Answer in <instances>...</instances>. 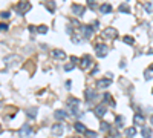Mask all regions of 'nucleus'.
<instances>
[{
  "label": "nucleus",
  "instance_id": "obj_40",
  "mask_svg": "<svg viewBox=\"0 0 153 138\" xmlns=\"http://www.w3.org/2000/svg\"><path fill=\"white\" fill-rule=\"evenodd\" d=\"M96 72H98V66H95V68H94V71H92V75H95Z\"/></svg>",
  "mask_w": 153,
  "mask_h": 138
},
{
  "label": "nucleus",
  "instance_id": "obj_16",
  "mask_svg": "<svg viewBox=\"0 0 153 138\" xmlns=\"http://www.w3.org/2000/svg\"><path fill=\"white\" fill-rule=\"evenodd\" d=\"M74 129H75L78 134H84V132H86V126H84L83 123H80V121L74 123Z\"/></svg>",
  "mask_w": 153,
  "mask_h": 138
},
{
  "label": "nucleus",
  "instance_id": "obj_28",
  "mask_svg": "<svg viewBox=\"0 0 153 138\" xmlns=\"http://www.w3.org/2000/svg\"><path fill=\"white\" fill-rule=\"evenodd\" d=\"M46 9H48L49 12H54V11H55V3H54V2L46 3Z\"/></svg>",
  "mask_w": 153,
  "mask_h": 138
},
{
  "label": "nucleus",
  "instance_id": "obj_2",
  "mask_svg": "<svg viewBox=\"0 0 153 138\" xmlns=\"http://www.w3.org/2000/svg\"><path fill=\"white\" fill-rule=\"evenodd\" d=\"M95 52H96V57L103 58L109 54V46L104 43H98V45H95Z\"/></svg>",
  "mask_w": 153,
  "mask_h": 138
},
{
  "label": "nucleus",
  "instance_id": "obj_23",
  "mask_svg": "<svg viewBox=\"0 0 153 138\" xmlns=\"http://www.w3.org/2000/svg\"><path fill=\"white\" fill-rule=\"evenodd\" d=\"M123 42L127 43V45H135V39H133V37H130V35H124L123 37Z\"/></svg>",
  "mask_w": 153,
  "mask_h": 138
},
{
  "label": "nucleus",
  "instance_id": "obj_27",
  "mask_svg": "<svg viewBox=\"0 0 153 138\" xmlns=\"http://www.w3.org/2000/svg\"><path fill=\"white\" fill-rule=\"evenodd\" d=\"M83 40H81V37H80L78 34H75V35H72V43H75V45H80Z\"/></svg>",
  "mask_w": 153,
  "mask_h": 138
},
{
  "label": "nucleus",
  "instance_id": "obj_30",
  "mask_svg": "<svg viewBox=\"0 0 153 138\" xmlns=\"http://www.w3.org/2000/svg\"><path fill=\"white\" fill-rule=\"evenodd\" d=\"M84 135H86V137H89V138H95V137H96V132H94V131H89V129H86Z\"/></svg>",
  "mask_w": 153,
  "mask_h": 138
},
{
  "label": "nucleus",
  "instance_id": "obj_20",
  "mask_svg": "<svg viewBox=\"0 0 153 138\" xmlns=\"http://www.w3.org/2000/svg\"><path fill=\"white\" fill-rule=\"evenodd\" d=\"M26 115H28L29 118H35L37 117V107H29L28 110H26Z\"/></svg>",
  "mask_w": 153,
  "mask_h": 138
},
{
  "label": "nucleus",
  "instance_id": "obj_22",
  "mask_svg": "<svg viewBox=\"0 0 153 138\" xmlns=\"http://www.w3.org/2000/svg\"><path fill=\"white\" fill-rule=\"evenodd\" d=\"M104 100H106V101H107V103H109L112 107H115V104H116V103L113 101V97H112L110 94H107V92H106V94H104Z\"/></svg>",
  "mask_w": 153,
  "mask_h": 138
},
{
  "label": "nucleus",
  "instance_id": "obj_36",
  "mask_svg": "<svg viewBox=\"0 0 153 138\" xmlns=\"http://www.w3.org/2000/svg\"><path fill=\"white\" fill-rule=\"evenodd\" d=\"M87 5L91 6V8H96V5H95V0H89V2H87Z\"/></svg>",
  "mask_w": 153,
  "mask_h": 138
},
{
  "label": "nucleus",
  "instance_id": "obj_19",
  "mask_svg": "<svg viewBox=\"0 0 153 138\" xmlns=\"http://www.w3.org/2000/svg\"><path fill=\"white\" fill-rule=\"evenodd\" d=\"M135 135H136V127H127L125 129V137H129V138H133Z\"/></svg>",
  "mask_w": 153,
  "mask_h": 138
},
{
  "label": "nucleus",
  "instance_id": "obj_3",
  "mask_svg": "<svg viewBox=\"0 0 153 138\" xmlns=\"http://www.w3.org/2000/svg\"><path fill=\"white\" fill-rule=\"evenodd\" d=\"M66 104H67V107L70 109V112L72 114H78V110H77V107L80 106V100L78 98H75V97H69L67 98V101H66Z\"/></svg>",
  "mask_w": 153,
  "mask_h": 138
},
{
  "label": "nucleus",
  "instance_id": "obj_21",
  "mask_svg": "<svg viewBox=\"0 0 153 138\" xmlns=\"http://www.w3.org/2000/svg\"><path fill=\"white\" fill-rule=\"evenodd\" d=\"M144 77H146V80L153 78V64H150V68L146 69V72H144Z\"/></svg>",
  "mask_w": 153,
  "mask_h": 138
},
{
  "label": "nucleus",
  "instance_id": "obj_25",
  "mask_svg": "<svg viewBox=\"0 0 153 138\" xmlns=\"http://www.w3.org/2000/svg\"><path fill=\"white\" fill-rule=\"evenodd\" d=\"M37 32H38V34H46V32H48V26H46V25L37 26Z\"/></svg>",
  "mask_w": 153,
  "mask_h": 138
},
{
  "label": "nucleus",
  "instance_id": "obj_33",
  "mask_svg": "<svg viewBox=\"0 0 153 138\" xmlns=\"http://www.w3.org/2000/svg\"><path fill=\"white\" fill-rule=\"evenodd\" d=\"M75 68V64H72V63H67V64H65V71H72V69H74Z\"/></svg>",
  "mask_w": 153,
  "mask_h": 138
},
{
  "label": "nucleus",
  "instance_id": "obj_26",
  "mask_svg": "<svg viewBox=\"0 0 153 138\" xmlns=\"http://www.w3.org/2000/svg\"><path fill=\"white\" fill-rule=\"evenodd\" d=\"M115 124H116V127H123V124H124V118H123L121 115H118V117H116V120H115Z\"/></svg>",
  "mask_w": 153,
  "mask_h": 138
},
{
  "label": "nucleus",
  "instance_id": "obj_43",
  "mask_svg": "<svg viewBox=\"0 0 153 138\" xmlns=\"http://www.w3.org/2000/svg\"><path fill=\"white\" fill-rule=\"evenodd\" d=\"M0 132H2V124H0Z\"/></svg>",
  "mask_w": 153,
  "mask_h": 138
},
{
  "label": "nucleus",
  "instance_id": "obj_4",
  "mask_svg": "<svg viewBox=\"0 0 153 138\" xmlns=\"http://www.w3.org/2000/svg\"><path fill=\"white\" fill-rule=\"evenodd\" d=\"M19 135H20V138H32L34 137V131L31 129L29 124H23L20 127V131H19Z\"/></svg>",
  "mask_w": 153,
  "mask_h": 138
},
{
  "label": "nucleus",
  "instance_id": "obj_7",
  "mask_svg": "<svg viewBox=\"0 0 153 138\" xmlns=\"http://www.w3.org/2000/svg\"><path fill=\"white\" fill-rule=\"evenodd\" d=\"M80 31H81V35L84 39H91L92 34H94V29H92L91 25H81L80 26Z\"/></svg>",
  "mask_w": 153,
  "mask_h": 138
},
{
  "label": "nucleus",
  "instance_id": "obj_24",
  "mask_svg": "<svg viewBox=\"0 0 153 138\" xmlns=\"http://www.w3.org/2000/svg\"><path fill=\"white\" fill-rule=\"evenodd\" d=\"M120 11H121V12H125V14H129V12H130V8H129L127 3H123V5H120Z\"/></svg>",
  "mask_w": 153,
  "mask_h": 138
},
{
  "label": "nucleus",
  "instance_id": "obj_42",
  "mask_svg": "<svg viewBox=\"0 0 153 138\" xmlns=\"http://www.w3.org/2000/svg\"><path fill=\"white\" fill-rule=\"evenodd\" d=\"M70 138H81V137H70Z\"/></svg>",
  "mask_w": 153,
  "mask_h": 138
},
{
  "label": "nucleus",
  "instance_id": "obj_32",
  "mask_svg": "<svg viewBox=\"0 0 153 138\" xmlns=\"http://www.w3.org/2000/svg\"><path fill=\"white\" fill-rule=\"evenodd\" d=\"M8 29H9V25L8 23H5V22L0 23V31H8Z\"/></svg>",
  "mask_w": 153,
  "mask_h": 138
},
{
  "label": "nucleus",
  "instance_id": "obj_6",
  "mask_svg": "<svg viewBox=\"0 0 153 138\" xmlns=\"http://www.w3.org/2000/svg\"><path fill=\"white\" fill-rule=\"evenodd\" d=\"M103 37L104 39H109V40H115L116 37H118V31H116L115 28H106L103 31Z\"/></svg>",
  "mask_w": 153,
  "mask_h": 138
},
{
  "label": "nucleus",
  "instance_id": "obj_37",
  "mask_svg": "<svg viewBox=\"0 0 153 138\" xmlns=\"http://www.w3.org/2000/svg\"><path fill=\"white\" fill-rule=\"evenodd\" d=\"M110 134L113 135V138H116V137H118V131H115V129H110Z\"/></svg>",
  "mask_w": 153,
  "mask_h": 138
},
{
  "label": "nucleus",
  "instance_id": "obj_8",
  "mask_svg": "<svg viewBox=\"0 0 153 138\" xmlns=\"http://www.w3.org/2000/svg\"><path fill=\"white\" fill-rule=\"evenodd\" d=\"M31 3L29 2H19L17 3V11H19L20 14H26L28 11H31Z\"/></svg>",
  "mask_w": 153,
  "mask_h": 138
},
{
  "label": "nucleus",
  "instance_id": "obj_38",
  "mask_svg": "<svg viewBox=\"0 0 153 138\" xmlns=\"http://www.w3.org/2000/svg\"><path fill=\"white\" fill-rule=\"evenodd\" d=\"M72 25H75V26H81V25H80V22L78 20H74V18H72V22H70Z\"/></svg>",
  "mask_w": 153,
  "mask_h": 138
},
{
  "label": "nucleus",
  "instance_id": "obj_13",
  "mask_svg": "<svg viewBox=\"0 0 153 138\" xmlns=\"http://www.w3.org/2000/svg\"><path fill=\"white\" fill-rule=\"evenodd\" d=\"M133 123L136 126H144V123H146V118H144L142 114H135L133 115Z\"/></svg>",
  "mask_w": 153,
  "mask_h": 138
},
{
  "label": "nucleus",
  "instance_id": "obj_31",
  "mask_svg": "<svg viewBox=\"0 0 153 138\" xmlns=\"http://www.w3.org/2000/svg\"><path fill=\"white\" fill-rule=\"evenodd\" d=\"M144 8H146V11H147V12H152V11H153V2L146 3V5H144Z\"/></svg>",
  "mask_w": 153,
  "mask_h": 138
},
{
  "label": "nucleus",
  "instance_id": "obj_14",
  "mask_svg": "<svg viewBox=\"0 0 153 138\" xmlns=\"http://www.w3.org/2000/svg\"><path fill=\"white\" fill-rule=\"evenodd\" d=\"M100 12L101 14H110L112 12V5L110 3H101L100 5Z\"/></svg>",
  "mask_w": 153,
  "mask_h": 138
},
{
  "label": "nucleus",
  "instance_id": "obj_12",
  "mask_svg": "<svg viewBox=\"0 0 153 138\" xmlns=\"http://www.w3.org/2000/svg\"><path fill=\"white\" fill-rule=\"evenodd\" d=\"M110 83H112V80H110V78H100V80L96 81V88H101V89L109 88V86H110Z\"/></svg>",
  "mask_w": 153,
  "mask_h": 138
},
{
  "label": "nucleus",
  "instance_id": "obj_44",
  "mask_svg": "<svg viewBox=\"0 0 153 138\" xmlns=\"http://www.w3.org/2000/svg\"><path fill=\"white\" fill-rule=\"evenodd\" d=\"M152 94H153V89H152Z\"/></svg>",
  "mask_w": 153,
  "mask_h": 138
},
{
  "label": "nucleus",
  "instance_id": "obj_41",
  "mask_svg": "<svg viewBox=\"0 0 153 138\" xmlns=\"http://www.w3.org/2000/svg\"><path fill=\"white\" fill-rule=\"evenodd\" d=\"M150 123H152V124H153V115H152V117H150Z\"/></svg>",
  "mask_w": 153,
  "mask_h": 138
},
{
  "label": "nucleus",
  "instance_id": "obj_34",
  "mask_svg": "<svg viewBox=\"0 0 153 138\" xmlns=\"http://www.w3.org/2000/svg\"><path fill=\"white\" fill-rule=\"evenodd\" d=\"M78 61H80V58H77L75 55H72V57H70V63H72V64H77Z\"/></svg>",
  "mask_w": 153,
  "mask_h": 138
},
{
  "label": "nucleus",
  "instance_id": "obj_10",
  "mask_svg": "<svg viewBox=\"0 0 153 138\" xmlns=\"http://www.w3.org/2000/svg\"><path fill=\"white\" fill-rule=\"evenodd\" d=\"M51 55L54 58H57V60H65L67 55H66V52L63 51V49H52L51 51Z\"/></svg>",
  "mask_w": 153,
  "mask_h": 138
},
{
  "label": "nucleus",
  "instance_id": "obj_29",
  "mask_svg": "<svg viewBox=\"0 0 153 138\" xmlns=\"http://www.w3.org/2000/svg\"><path fill=\"white\" fill-rule=\"evenodd\" d=\"M110 129H112V126L107 123V121H103V123H101V131H110Z\"/></svg>",
  "mask_w": 153,
  "mask_h": 138
},
{
  "label": "nucleus",
  "instance_id": "obj_39",
  "mask_svg": "<svg viewBox=\"0 0 153 138\" xmlns=\"http://www.w3.org/2000/svg\"><path fill=\"white\" fill-rule=\"evenodd\" d=\"M96 28H100V22H95L94 26H92V29H96Z\"/></svg>",
  "mask_w": 153,
  "mask_h": 138
},
{
  "label": "nucleus",
  "instance_id": "obj_15",
  "mask_svg": "<svg viewBox=\"0 0 153 138\" xmlns=\"http://www.w3.org/2000/svg\"><path fill=\"white\" fill-rule=\"evenodd\" d=\"M84 97H86V100H87V101H92V100L96 97L95 89H86V91H84Z\"/></svg>",
  "mask_w": 153,
  "mask_h": 138
},
{
  "label": "nucleus",
  "instance_id": "obj_1",
  "mask_svg": "<svg viewBox=\"0 0 153 138\" xmlns=\"http://www.w3.org/2000/svg\"><path fill=\"white\" fill-rule=\"evenodd\" d=\"M78 66L81 68L83 71H87L89 68L92 66V57L89 54H86V55H83L81 58H80V61H78Z\"/></svg>",
  "mask_w": 153,
  "mask_h": 138
},
{
  "label": "nucleus",
  "instance_id": "obj_5",
  "mask_svg": "<svg viewBox=\"0 0 153 138\" xmlns=\"http://www.w3.org/2000/svg\"><path fill=\"white\" fill-rule=\"evenodd\" d=\"M63 132H65V126H63V123L57 121L55 124H52V127H51V134H52L54 137H61Z\"/></svg>",
  "mask_w": 153,
  "mask_h": 138
},
{
  "label": "nucleus",
  "instance_id": "obj_18",
  "mask_svg": "<svg viewBox=\"0 0 153 138\" xmlns=\"http://www.w3.org/2000/svg\"><path fill=\"white\" fill-rule=\"evenodd\" d=\"M141 134H142L144 138H152V129H150V127H146V126H142Z\"/></svg>",
  "mask_w": 153,
  "mask_h": 138
},
{
  "label": "nucleus",
  "instance_id": "obj_11",
  "mask_svg": "<svg viewBox=\"0 0 153 138\" xmlns=\"http://www.w3.org/2000/svg\"><path fill=\"white\" fill-rule=\"evenodd\" d=\"M94 112H95V115H96L98 118H103V117L106 115V112H107V107H106L104 104H98V106L94 109Z\"/></svg>",
  "mask_w": 153,
  "mask_h": 138
},
{
  "label": "nucleus",
  "instance_id": "obj_9",
  "mask_svg": "<svg viewBox=\"0 0 153 138\" xmlns=\"http://www.w3.org/2000/svg\"><path fill=\"white\" fill-rule=\"evenodd\" d=\"M70 9H72V12H74V15H77V17H81L84 14V11H86V8L83 5H77V3L72 5Z\"/></svg>",
  "mask_w": 153,
  "mask_h": 138
},
{
  "label": "nucleus",
  "instance_id": "obj_17",
  "mask_svg": "<svg viewBox=\"0 0 153 138\" xmlns=\"http://www.w3.org/2000/svg\"><path fill=\"white\" fill-rule=\"evenodd\" d=\"M54 117H55L58 121L60 120H65L66 117H67V114L65 112V110H61V109H58V110H55V112H54Z\"/></svg>",
  "mask_w": 153,
  "mask_h": 138
},
{
  "label": "nucleus",
  "instance_id": "obj_35",
  "mask_svg": "<svg viewBox=\"0 0 153 138\" xmlns=\"http://www.w3.org/2000/svg\"><path fill=\"white\" fill-rule=\"evenodd\" d=\"M0 15H2V18H8V17H9V12L3 11V12H0Z\"/></svg>",
  "mask_w": 153,
  "mask_h": 138
}]
</instances>
